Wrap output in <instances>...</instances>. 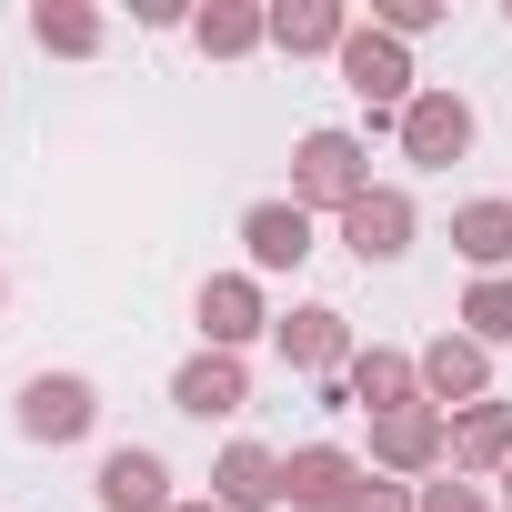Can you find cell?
<instances>
[{"label":"cell","mask_w":512,"mask_h":512,"mask_svg":"<svg viewBox=\"0 0 512 512\" xmlns=\"http://www.w3.org/2000/svg\"><path fill=\"white\" fill-rule=\"evenodd\" d=\"M211 502H221V512H272V502H282V452H272V442H231V452L211 462Z\"/></svg>","instance_id":"cell-15"},{"label":"cell","mask_w":512,"mask_h":512,"mask_svg":"<svg viewBox=\"0 0 512 512\" xmlns=\"http://www.w3.org/2000/svg\"><path fill=\"white\" fill-rule=\"evenodd\" d=\"M412 362H422V402H432L442 422L472 412V402H492V352H482L472 332H442V342H422Z\"/></svg>","instance_id":"cell-6"},{"label":"cell","mask_w":512,"mask_h":512,"mask_svg":"<svg viewBox=\"0 0 512 512\" xmlns=\"http://www.w3.org/2000/svg\"><path fill=\"white\" fill-rule=\"evenodd\" d=\"M452 251L492 282V272L512 262V201H462V211H452Z\"/></svg>","instance_id":"cell-20"},{"label":"cell","mask_w":512,"mask_h":512,"mask_svg":"<svg viewBox=\"0 0 512 512\" xmlns=\"http://www.w3.org/2000/svg\"><path fill=\"white\" fill-rule=\"evenodd\" d=\"M502 482H512V472H502Z\"/></svg>","instance_id":"cell-28"},{"label":"cell","mask_w":512,"mask_h":512,"mask_svg":"<svg viewBox=\"0 0 512 512\" xmlns=\"http://www.w3.org/2000/svg\"><path fill=\"white\" fill-rule=\"evenodd\" d=\"M472 131H482V121H472V101H462V91H412V111L392 121V141H402V161H412V171H452V161L472 151Z\"/></svg>","instance_id":"cell-4"},{"label":"cell","mask_w":512,"mask_h":512,"mask_svg":"<svg viewBox=\"0 0 512 512\" xmlns=\"http://www.w3.org/2000/svg\"><path fill=\"white\" fill-rule=\"evenodd\" d=\"M342 392H352L372 422H382V412H412V402H422V362H412V352H392V342H372V352H352Z\"/></svg>","instance_id":"cell-14"},{"label":"cell","mask_w":512,"mask_h":512,"mask_svg":"<svg viewBox=\"0 0 512 512\" xmlns=\"http://www.w3.org/2000/svg\"><path fill=\"white\" fill-rule=\"evenodd\" d=\"M372 31H392V41L412 51L422 31H442V0H372Z\"/></svg>","instance_id":"cell-22"},{"label":"cell","mask_w":512,"mask_h":512,"mask_svg":"<svg viewBox=\"0 0 512 512\" xmlns=\"http://www.w3.org/2000/svg\"><path fill=\"white\" fill-rule=\"evenodd\" d=\"M362 482H372V462H352L342 442H302V452H282V502H292V512H342Z\"/></svg>","instance_id":"cell-9"},{"label":"cell","mask_w":512,"mask_h":512,"mask_svg":"<svg viewBox=\"0 0 512 512\" xmlns=\"http://www.w3.org/2000/svg\"><path fill=\"white\" fill-rule=\"evenodd\" d=\"M412 231H422V211H412V191H392V181H372V191L342 211L352 262H402V251H412Z\"/></svg>","instance_id":"cell-10"},{"label":"cell","mask_w":512,"mask_h":512,"mask_svg":"<svg viewBox=\"0 0 512 512\" xmlns=\"http://www.w3.org/2000/svg\"><path fill=\"white\" fill-rule=\"evenodd\" d=\"M462 332L492 352V342H512V272H492V282H472L462 292Z\"/></svg>","instance_id":"cell-21"},{"label":"cell","mask_w":512,"mask_h":512,"mask_svg":"<svg viewBox=\"0 0 512 512\" xmlns=\"http://www.w3.org/2000/svg\"><path fill=\"white\" fill-rule=\"evenodd\" d=\"M241 251H251V272H302L312 262V211L282 191V201H251L241 211Z\"/></svg>","instance_id":"cell-13"},{"label":"cell","mask_w":512,"mask_h":512,"mask_svg":"<svg viewBox=\"0 0 512 512\" xmlns=\"http://www.w3.org/2000/svg\"><path fill=\"white\" fill-rule=\"evenodd\" d=\"M342 91H352L372 121H402V111H412V51H402L392 31L352 21V41H342Z\"/></svg>","instance_id":"cell-2"},{"label":"cell","mask_w":512,"mask_h":512,"mask_svg":"<svg viewBox=\"0 0 512 512\" xmlns=\"http://www.w3.org/2000/svg\"><path fill=\"white\" fill-rule=\"evenodd\" d=\"M272 352H282L292 372H312V382H342V372H352V322H342L332 302H302V312L272 322Z\"/></svg>","instance_id":"cell-8"},{"label":"cell","mask_w":512,"mask_h":512,"mask_svg":"<svg viewBox=\"0 0 512 512\" xmlns=\"http://www.w3.org/2000/svg\"><path fill=\"white\" fill-rule=\"evenodd\" d=\"M372 472H382V482H432V472H452V422H442L432 402L382 412V422H372Z\"/></svg>","instance_id":"cell-3"},{"label":"cell","mask_w":512,"mask_h":512,"mask_svg":"<svg viewBox=\"0 0 512 512\" xmlns=\"http://www.w3.org/2000/svg\"><path fill=\"white\" fill-rule=\"evenodd\" d=\"M91 502H101V512H171L181 492H171V462H161V452L121 442V452H101V472H91Z\"/></svg>","instance_id":"cell-12"},{"label":"cell","mask_w":512,"mask_h":512,"mask_svg":"<svg viewBox=\"0 0 512 512\" xmlns=\"http://www.w3.org/2000/svg\"><path fill=\"white\" fill-rule=\"evenodd\" d=\"M0 302H11V282H0Z\"/></svg>","instance_id":"cell-26"},{"label":"cell","mask_w":512,"mask_h":512,"mask_svg":"<svg viewBox=\"0 0 512 512\" xmlns=\"http://www.w3.org/2000/svg\"><path fill=\"white\" fill-rule=\"evenodd\" d=\"M191 312H201V352H241V342H262V332H272L262 272H211Z\"/></svg>","instance_id":"cell-7"},{"label":"cell","mask_w":512,"mask_h":512,"mask_svg":"<svg viewBox=\"0 0 512 512\" xmlns=\"http://www.w3.org/2000/svg\"><path fill=\"white\" fill-rule=\"evenodd\" d=\"M452 472H462V482L512 472V402H472V412H452Z\"/></svg>","instance_id":"cell-16"},{"label":"cell","mask_w":512,"mask_h":512,"mask_svg":"<svg viewBox=\"0 0 512 512\" xmlns=\"http://www.w3.org/2000/svg\"><path fill=\"white\" fill-rule=\"evenodd\" d=\"M342 41H352V11H342V0H282V11H272V51H292V61H312V51L342 61Z\"/></svg>","instance_id":"cell-17"},{"label":"cell","mask_w":512,"mask_h":512,"mask_svg":"<svg viewBox=\"0 0 512 512\" xmlns=\"http://www.w3.org/2000/svg\"><path fill=\"white\" fill-rule=\"evenodd\" d=\"M171 512H221V502H171Z\"/></svg>","instance_id":"cell-25"},{"label":"cell","mask_w":512,"mask_h":512,"mask_svg":"<svg viewBox=\"0 0 512 512\" xmlns=\"http://www.w3.org/2000/svg\"><path fill=\"white\" fill-rule=\"evenodd\" d=\"M502 21H512V0H502Z\"/></svg>","instance_id":"cell-27"},{"label":"cell","mask_w":512,"mask_h":512,"mask_svg":"<svg viewBox=\"0 0 512 512\" xmlns=\"http://www.w3.org/2000/svg\"><path fill=\"white\" fill-rule=\"evenodd\" d=\"M502 512H512V502H502Z\"/></svg>","instance_id":"cell-29"},{"label":"cell","mask_w":512,"mask_h":512,"mask_svg":"<svg viewBox=\"0 0 512 512\" xmlns=\"http://www.w3.org/2000/svg\"><path fill=\"white\" fill-rule=\"evenodd\" d=\"M31 41H41L51 61H91V51L111 41V21L91 11V0H41V11H31Z\"/></svg>","instance_id":"cell-19"},{"label":"cell","mask_w":512,"mask_h":512,"mask_svg":"<svg viewBox=\"0 0 512 512\" xmlns=\"http://www.w3.org/2000/svg\"><path fill=\"white\" fill-rule=\"evenodd\" d=\"M342 512H412V492H402V482H362Z\"/></svg>","instance_id":"cell-24"},{"label":"cell","mask_w":512,"mask_h":512,"mask_svg":"<svg viewBox=\"0 0 512 512\" xmlns=\"http://www.w3.org/2000/svg\"><path fill=\"white\" fill-rule=\"evenodd\" d=\"M412 512H492V502H482V482L442 472V482H422V492H412Z\"/></svg>","instance_id":"cell-23"},{"label":"cell","mask_w":512,"mask_h":512,"mask_svg":"<svg viewBox=\"0 0 512 512\" xmlns=\"http://www.w3.org/2000/svg\"><path fill=\"white\" fill-rule=\"evenodd\" d=\"M372 191V151H362V131H302L292 141V201L302 211H352Z\"/></svg>","instance_id":"cell-1"},{"label":"cell","mask_w":512,"mask_h":512,"mask_svg":"<svg viewBox=\"0 0 512 512\" xmlns=\"http://www.w3.org/2000/svg\"><path fill=\"white\" fill-rule=\"evenodd\" d=\"M91 422H101V382H91V372H31V382H21V442H51V452H61V442H81Z\"/></svg>","instance_id":"cell-5"},{"label":"cell","mask_w":512,"mask_h":512,"mask_svg":"<svg viewBox=\"0 0 512 512\" xmlns=\"http://www.w3.org/2000/svg\"><path fill=\"white\" fill-rule=\"evenodd\" d=\"M191 41L201 61H251L272 41V11H251V0H211V11H191Z\"/></svg>","instance_id":"cell-18"},{"label":"cell","mask_w":512,"mask_h":512,"mask_svg":"<svg viewBox=\"0 0 512 512\" xmlns=\"http://www.w3.org/2000/svg\"><path fill=\"white\" fill-rule=\"evenodd\" d=\"M171 412H191V422H231V412H251V372H241V352H191V362L171 372Z\"/></svg>","instance_id":"cell-11"}]
</instances>
